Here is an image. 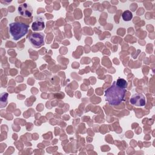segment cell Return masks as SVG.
<instances>
[{
    "label": "cell",
    "instance_id": "1",
    "mask_svg": "<svg viewBox=\"0 0 155 155\" xmlns=\"http://www.w3.org/2000/svg\"><path fill=\"white\" fill-rule=\"evenodd\" d=\"M126 89L117 86L116 81L105 91V100L111 105H118L124 99Z\"/></svg>",
    "mask_w": 155,
    "mask_h": 155
},
{
    "label": "cell",
    "instance_id": "2",
    "mask_svg": "<svg viewBox=\"0 0 155 155\" xmlns=\"http://www.w3.org/2000/svg\"><path fill=\"white\" fill-rule=\"evenodd\" d=\"M8 30L13 39L17 41L27 34L28 30V25L20 22H13L9 24Z\"/></svg>",
    "mask_w": 155,
    "mask_h": 155
},
{
    "label": "cell",
    "instance_id": "3",
    "mask_svg": "<svg viewBox=\"0 0 155 155\" xmlns=\"http://www.w3.org/2000/svg\"><path fill=\"white\" fill-rule=\"evenodd\" d=\"M28 41L35 48H39L44 44V35L42 33H33L28 37Z\"/></svg>",
    "mask_w": 155,
    "mask_h": 155
},
{
    "label": "cell",
    "instance_id": "4",
    "mask_svg": "<svg viewBox=\"0 0 155 155\" xmlns=\"http://www.w3.org/2000/svg\"><path fill=\"white\" fill-rule=\"evenodd\" d=\"M130 103L136 107H143L146 104L145 97L140 93H136L132 95L130 99Z\"/></svg>",
    "mask_w": 155,
    "mask_h": 155
},
{
    "label": "cell",
    "instance_id": "5",
    "mask_svg": "<svg viewBox=\"0 0 155 155\" xmlns=\"http://www.w3.org/2000/svg\"><path fill=\"white\" fill-rule=\"evenodd\" d=\"M18 13L24 18H30L33 13V8L28 3H23L18 7Z\"/></svg>",
    "mask_w": 155,
    "mask_h": 155
},
{
    "label": "cell",
    "instance_id": "6",
    "mask_svg": "<svg viewBox=\"0 0 155 155\" xmlns=\"http://www.w3.org/2000/svg\"><path fill=\"white\" fill-rule=\"evenodd\" d=\"M45 28V23L42 19H37L31 25V28L34 31H41Z\"/></svg>",
    "mask_w": 155,
    "mask_h": 155
},
{
    "label": "cell",
    "instance_id": "7",
    "mask_svg": "<svg viewBox=\"0 0 155 155\" xmlns=\"http://www.w3.org/2000/svg\"><path fill=\"white\" fill-rule=\"evenodd\" d=\"M122 18L124 21H130L133 18V13L130 10H125L122 13Z\"/></svg>",
    "mask_w": 155,
    "mask_h": 155
},
{
    "label": "cell",
    "instance_id": "8",
    "mask_svg": "<svg viewBox=\"0 0 155 155\" xmlns=\"http://www.w3.org/2000/svg\"><path fill=\"white\" fill-rule=\"evenodd\" d=\"M116 83L117 85V86L122 88L125 89L126 87H127V82L126 81V80L122 78H118L117 80L116 81Z\"/></svg>",
    "mask_w": 155,
    "mask_h": 155
}]
</instances>
